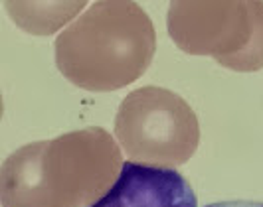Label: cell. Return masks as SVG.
<instances>
[{"mask_svg":"<svg viewBox=\"0 0 263 207\" xmlns=\"http://www.w3.org/2000/svg\"><path fill=\"white\" fill-rule=\"evenodd\" d=\"M89 207H198V199L176 170L125 162L117 181Z\"/></svg>","mask_w":263,"mask_h":207,"instance_id":"1","label":"cell"},{"mask_svg":"<svg viewBox=\"0 0 263 207\" xmlns=\"http://www.w3.org/2000/svg\"><path fill=\"white\" fill-rule=\"evenodd\" d=\"M206 207H263V203L257 201H218V203H210Z\"/></svg>","mask_w":263,"mask_h":207,"instance_id":"2","label":"cell"}]
</instances>
